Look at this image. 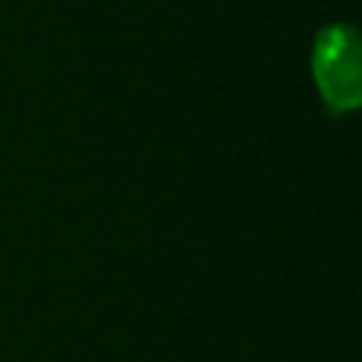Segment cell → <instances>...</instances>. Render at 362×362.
Segmentation results:
<instances>
[{
	"instance_id": "6da1fadb",
	"label": "cell",
	"mask_w": 362,
	"mask_h": 362,
	"mask_svg": "<svg viewBox=\"0 0 362 362\" xmlns=\"http://www.w3.org/2000/svg\"><path fill=\"white\" fill-rule=\"evenodd\" d=\"M312 74L334 115L362 108V35L350 25H327L312 48Z\"/></svg>"
}]
</instances>
